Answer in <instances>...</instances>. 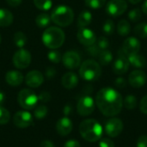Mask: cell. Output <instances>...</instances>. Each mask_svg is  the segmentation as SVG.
<instances>
[{
    "label": "cell",
    "mask_w": 147,
    "mask_h": 147,
    "mask_svg": "<svg viewBox=\"0 0 147 147\" xmlns=\"http://www.w3.org/2000/svg\"><path fill=\"white\" fill-rule=\"evenodd\" d=\"M96 104L103 115L114 117L121 111L123 99L121 95L116 90L106 87L97 92Z\"/></svg>",
    "instance_id": "6da1fadb"
},
{
    "label": "cell",
    "mask_w": 147,
    "mask_h": 147,
    "mask_svg": "<svg viewBox=\"0 0 147 147\" xmlns=\"http://www.w3.org/2000/svg\"><path fill=\"white\" fill-rule=\"evenodd\" d=\"M79 133L84 140L89 142L98 141L102 135L103 129L102 125L94 119H87L81 122Z\"/></svg>",
    "instance_id": "7a4b0ae2"
},
{
    "label": "cell",
    "mask_w": 147,
    "mask_h": 147,
    "mask_svg": "<svg viewBox=\"0 0 147 147\" xmlns=\"http://www.w3.org/2000/svg\"><path fill=\"white\" fill-rule=\"evenodd\" d=\"M43 44L50 49H57L60 47L65 39L64 31L58 27L47 28L42 34Z\"/></svg>",
    "instance_id": "3957f363"
},
{
    "label": "cell",
    "mask_w": 147,
    "mask_h": 147,
    "mask_svg": "<svg viewBox=\"0 0 147 147\" xmlns=\"http://www.w3.org/2000/svg\"><path fill=\"white\" fill-rule=\"evenodd\" d=\"M74 12L69 6L59 5L51 14V20L59 27H67L72 23Z\"/></svg>",
    "instance_id": "277c9868"
},
{
    "label": "cell",
    "mask_w": 147,
    "mask_h": 147,
    "mask_svg": "<svg viewBox=\"0 0 147 147\" xmlns=\"http://www.w3.org/2000/svg\"><path fill=\"white\" fill-rule=\"evenodd\" d=\"M102 74V69L96 61L93 59H87L80 66L79 75L85 81H96Z\"/></svg>",
    "instance_id": "5b68a950"
},
{
    "label": "cell",
    "mask_w": 147,
    "mask_h": 147,
    "mask_svg": "<svg viewBox=\"0 0 147 147\" xmlns=\"http://www.w3.org/2000/svg\"><path fill=\"white\" fill-rule=\"evenodd\" d=\"M17 101L20 106L25 110L34 109L38 102V96L31 90L23 89L22 90L17 96Z\"/></svg>",
    "instance_id": "8992f818"
},
{
    "label": "cell",
    "mask_w": 147,
    "mask_h": 147,
    "mask_svg": "<svg viewBox=\"0 0 147 147\" xmlns=\"http://www.w3.org/2000/svg\"><path fill=\"white\" fill-rule=\"evenodd\" d=\"M31 59V53L28 50L20 48L17 52L15 53L12 62L17 69H25L30 65Z\"/></svg>",
    "instance_id": "52a82bcc"
},
{
    "label": "cell",
    "mask_w": 147,
    "mask_h": 147,
    "mask_svg": "<svg viewBox=\"0 0 147 147\" xmlns=\"http://www.w3.org/2000/svg\"><path fill=\"white\" fill-rule=\"evenodd\" d=\"M78 113L81 116H88L95 110V101L90 96H82L77 104Z\"/></svg>",
    "instance_id": "ba28073f"
},
{
    "label": "cell",
    "mask_w": 147,
    "mask_h": 147,
    "mask_svg": "<svg viewBox=\"0 0 147 147\" xmlns=\"http://www.w3.org/2000/svg\"><path fill=\"white\" fill-rule=\"evenodd\" d=\"M127 9V3L125 0H109L106 5V12L114 17L121 16Z\"/></svg>",
    "instance_id": "9c48e42d"
},
{
    "label": "cell",
    "mask_w": 147,
    "mask_h": 147,
    "mask_svg": "<svg viewBox=\"0 0 147 147\" xmlns=\"http://www.w3.org/2000/svg\"><path fill=\"white\" fill-rule=\"evenodd\" d=\"M13 123L18 128H27L33 125L34 118L33 115L27 110L18 111L13 117Z\"/></svg>",
    "instance_id": "30bf717a"
},
{
    "label": "cell",
    "mask_w": 147,
    "mask_h": 147,
    "mask_svg": "<svg viewBox=\"0 0 147 147\" xmlns=\"http://www.w3.org/2000/svg\"><path fill=\"white\" fill-rule=\"evenodd\" d=\"M104 130L108 136L115 138L121 134L123 130V122L121 119L111 118L105 123Z\"/></svg>",
    "instance_id": "8fae6325"
},
{
    "label": "cell",
    "mask_w": 147,
    "mask_h": 147,
    "mask_svg": "<svg viewBox=\"0 0 147 147\" xmlns=\"http://www.w3.org/2000/svg\"><path fill=\"white\" fill-rule=\"evenodd\" d=\"M129 68V62L127 59V55L124 53L122 49L118 51V57L113 64V71L116 75L125 74Z\"/></svg>",
    "instance_id": "7c38bea8"
},
{
    "label": "cell",
    "mask_w": 147,
    "mask_h": 147,
    "mask_svg": "<svg viewBox=\"0 0 147 147\" xmlns=\"http://www.w3.org/2000/svg\"><path fill=\"white\" fill-rule=\"evenodd\" d=\"M77 38L78 41L85 47L91 46L95 44L96 41V37L95 33L88 28H79L78 31Z\"/></svg>",
    "instance_id": "4fadbf2b"
},
{
    "label": "cell",
    "mask_w": 147,
    "mask_h": 147,
    "mask_svg": "<svg viewBox=\"0 0 147 147\" xmlns=\"http://www.w3.org/2000/svg\"><path fill=\"white\" fill-rule=\"evenodd\" d=\"M62 62L67 69L74 70L80 65L81 58L77 52L68 51L62 56Z\"/></svg>",
    "instance_id": "5bb4252c"
},
{
    "label": "cell",
    "mask_w": 147,
    "mask_h": 147,
    "mask_svg": "<svg viewBox=\"0 0 147 147\" xmlns=\"http://www.w3.org/2000/svg\"><path fill=\"white\" fill-rule=\"evenodd\" d=\"M147 80L146 74L141 70L133 71L128 77V83L134 88H140L146 84Z\"/></svg>",
    "instance_id": "9a60e30c"
},
{
    "label": "cell",
    "mask_w": 147,
    "mask_h": 147,
    "mask_svg": "<svg viewBox=\"0 0 147 147\" xmlns=\"http://www.w3.org/2000/svg\"><path fill=\"white\" fill-rule=\"evenodd\" d=\"M121 49L126 55L139 53L140 50V42L136 37H128L124 40Z\"/></svg>",
    "instance_id": "2e32d148"
},
{
    "label": "cell",
    "mask_w": 147,
    "mask_h": 147,
    "mask_svg": "<svg viewBox=\"0 0 147 147\" xmlns=\"http://www.w3.org/2000/svg\"><path fill=\"white\" fill-rule=\"evenodd\" d=\"M25 82L31 88H37L44 82V77L39 71H31L25 77Z\"/></svg>",
    "instance_id": "e0dca14e"
},
{
    "label": "cell",
    "mask_w": 147,
    "mask_h": 147,
    "mask_svg": "<svg viewBox=\"0 0 147 147\" xmlns=\"http://www.w3.org/2000/svg\"><path fill=\"white\" fill-rule=\"evenodd\" d=\"M73 128V124L70 118L65 116L60 118L56 123V131L61 136L68 135Z\"/></svg>",
    "instance_id": "ac0fdd59"
},
{
    "label": "cell",
    "mask_w": 147,
    "mask_h": 147,
    "mask_svg": "<svg viewBox=\"0 0 147 147\" xmlns=\"http://www.w3.org/2000/svg\"><path fill=\"white\" fill-rule=\"evenodd\" d=\"M23 75L18 71H9L5 75V80L10 86H18L23 82Z\"/></svg>",
    "instance_id": "d6986e66"
},
{
    "label": "cell",
    "mask_w": 147,
    "mask_h": 147,
    "mask_svg": "<svg viewBox=\"0 0 147 147\" xmlns=\"http://www.w3.org/2000/svg\"><path fill=\"white\" fill-rule=\"evenodd\" d=\"M62 85L68 90L75 88L78 84V77L74 72H67L61 78Z\"/></svg>",
    "instance_id": "ffe728a7"
},
{
    "label": "cell",
    "mask_w": 147,
    "mask_h": 147,
    "mask_svg": "<svg viewBox=\"0 0 147 147\" xmlns=\"http://www.w3.org/2000/svg\"><path fill=\"white\" fill-rule=\"evenodd\" d=\"M127 59L129 62V65H131L132 66H134L137 69L144 68L146 65V60L145 57L143 55L140 54L139 53L128 54V55H127Z\"/></svg>",
    "instance_id": "44dd1931"
},
{
    "label": "cell",
    "mask_w": 147,
    "mask_h": 147,
    "mask_svg": "<svg viewBox=\"0 0 147 147\" xmlns=\"http://www.w3.org/2000/svg\"><path fill=\"white\" fill-rule=\"evenodd\" d=\"M92 15L88 10H84L80 13L78 18V26L79 28H86L91 23Z\"/></svg>",
    "instance_id": "7402d4cb"
},
{
    "label": "cell",
    "mask_w": 147,
    "mask_h": 147,
    "mask_svg": "<svg viewBox=\"0 0 147 147\" xmlns=\"http://www.w3.org/2000/svg\"><path fill=\"white\" fill-rule=\"evenodd\" d=\"M13 22L12 13L6 9H0V27H8Z\"/></svg>",
    "instance_id": "603a6c76"
},
{
    "label": "cell",
    "mask_w": 147,
    "mask_h": 147,
    "mask_svg": "<svg viewBox=\"0 0 147 147\" xmlns=\"http://www.w3.org/2000/svg\"><path fill=\"white\" fill-rule=\"evenodd\" d=\"M51 21H52L51 16L47 13H40L36 16V19H35V22L37 26L40 28H47Z\"/></svg>",
    "instance_id": "cb8c5ba5"
},
{
    "label": "cell",
    "mask_w": 147,
    "mask_h": 147,
    "mask_svg": "<svg viewBox=\"0 0 147 147\" xmlns=\"http://www.w3.org/2000/svg\"><path fill=\"white\" fill-rule=\"evenodd\" d=\"M131 31V26L130 23L127 21V20H121L118 22L117 25V32L118 34L121 36H127L129 34Z\"/></svg>",
    "instance_id": "d4e9b609"
},
{
    "label": "cell",
    "mask_w": 147,
    "mask_h": 147,
    "mask_svg": "<svg viewBox=\"0 0 147 147\" xmlns=\"http://www.w3.org/2000/svg\"><path fill=\"white\" fill-rule=\"evenodd\" d=\"M97 58H98L99 63L102 65H108L113 60V54L109 50L107 49V50L101 51V53H100V54L98 55Z\"/></svg>",
    "instance_id": "484cf974"
},
{
    "label": "cell",
    "mask_w": 147,
    "mask_h": 147,
    "mask_svg": "<svg viewBox=\"0 0 147 147\" xmlns=\"http://www.w3.org/2000/svg\"><path fill=\"white\" fill-rule=\"evenodd\" d=\"M13 41L15 43V45L19 47V48H22L26 43H27V36L24 33L22 32H16L14 34L13 37Z\"/></svg>",
    "instance_id": "4316f807"
},
{
    "label": "cell",
    "mask_w": 147,
    "mask_h": 147,
    "mask_svg": "<svg viewBox=\"0 0 147 147\" xmlns=\"http://www.w3.org/2000/svg\"><path fill=\"white\" fill-rule=\"evenodd\" d=\"M134 31V34L138 37L143 38V39L147 38V22L139 23L138 25H136Z\"/></svg>",
    "instance_id": "83f0119b"
},
{
    "label": "cell",
    "mask_w": 147,
    "mask_h": 147,
    "mask_svg": "<svg viewBox=\"0 0 147 147\" xmlns=\"http://www.w3.org/2000/svg\"><path fill=\"white\" fill-rule=\"evenodd\" d=\"M123 106L127 109H134L137 106V98L133 95H128L123 100Z\"/></svg>",
    "instance_id": "f1b7e54d"
},
{
    "label": "cell",
    "mask_w": 147,
    "mask_h": 147,
    "mask_svg": "<svg viewBox=\"0 0 147 147\" xmlns=\"http://www.w3.org/2000/svg\"><path fill=\"white\" fill-rule=\"evenodd\" d=\"M48 112V109L45 105H39L34 109V115L36 119L44 118Z\"/></svg>",
    "instance_id": "f546056e"
},
{
    "label": "cell",
    "mask_w": 147,
    "mask_h": 147,
    "mask_svg": "<svg viewBox=\"0 0 147 147\" xmlns=\"http://www.w3.org/2000/svg\"><path fill=\"white\" fill-rule=\"evenodd\" d=\"M34 6L40 10H47L52 7V0H34Z\"/></svg>",
    "instance_id": "4dcf8cb0"
},
{
    "label": "cell",
    "mask_w": 147,
    "mask_h": 147,
    "mask_svg": "<svg viewBox=\"0 0 147 147\" xmlns=\"http://www.w3.org/2000/svg\"><path fill=\"white\" fill-rule=\"evenodd\" d=\"M115 22L109 19V20H106L105 22L103 23V26H102V31L105 34L107 35H111L113 34V33L115 32Z\"/></svg>",
    "instance_id": "1f68e13d"
},
{
    "label": "cell",
    "mask_w": 147,
    "mask_h": 147,
    "mask_svg": "<svg viewBox=\"0 0 147 147\" xmlns=\"http://www.w3.org/2000/svg\"><path fill=\"white\" fill-rule=\"evenodd\" d=\"M47 58H48V59L51 62L55 63V64H58V63H59L62 60V55H61V53L59 51H57L56 49H52L47 53Z\"/></svg>",
    "instance_id": "d6a6232c"
},
{
    "label": "cell",
    "mask_w": 147,
    "mask_h": 147,
    "mask_svg": "<svg viewBox=\"0 0 147 147\" xmlns=\"http://www.w3.org/2000/svg\"><path fill=\"white\" fill-rule=\"evenodd\" d=\"M142 14H141V9L139 8H135L131 9L128 12V18L131 22H137L141 19Z\"/></svg>",
    "instance_id": "836d02e7"
},
{
    "label": "cell",
    "mask_w": 147,
    "mask_h": 147,
    "mask_svg": "<svg viewBox=\"0 0 147 147\" xmlns=\"http://www.w3.org/2000/svg\"><path fill=\"white\" fill-rule=\"evenodd\" d=\"M10 114L9 110H7L3 106H0V125L7 124L9 121Z\"/></svg>",
    "instance_id": "e575fe53"
},
{
    "label": "cell",
    "mask_w": 147,
    "mask_h": 147,
    "mask_svg": "<svg viewBox=\"0 0 147 147\" xmlns=\"http://www.w3.org/2000/svg\"><path fill=\"white\" fill-rule=\"evenodd\" d=\"M84 2L88 7L94 9H97L103 7L106 3V0H84Z\"/></svg>",
    "instance_id": "d590c367"
},
{
    "label": "cell",
    "mask_w": 147,
    "mask_h": 147,
    "mask_svg": "<svg viewBox=\"0 0 147 147\" xmlns=\"http://www.w3.org/2000/svg\"><path fill=\"white\" fill-rule=\"evenodd\" d=\"M96 46L98 47V48H99L101 51L107 50L108 47H109V40H108L105 36H101V37H99L98 40L96 41Z\"/></svg>",
    "instance_id": "8d00e7d4"
},
{
    "label": "cell",
    "mask_w": 147,
    "mask_h": 147,
    "mask_svg": "<svg viewBox=\"0 0 147 147\" xmlns=\"http://www.w3.org/2000/svg\"><path fill=\"white\" fill-rule=\"evenodd\" d=\"M86 52L88 53V54L91 57H98V55L101 53V50L98 48V47L96 46V44H93L91 46L87 47L86 48Z\"/></svg>",
    "instance_id": "74e56055"
},
{
    "label": "cell",
    "mask_w": 147,
    "mask_h": 147,
    "mask_svg": "<svg viewBox=\"0 0 147 147\" xmlns=\"http://www.w3.org/2000/svg\"><path fill=\"white\" fill-rule=\"evenodd\" d=\"M99 147H115V143L110 139H102L99 142Z\"/></svg>",
    "instance_id": "f35d334b"
},
{
    "label": "cell",
    "mask_w": 147,
    "mask_h": 147,
    "mask_svg": "<svg viewBox=\"0 0 147 147\" xmlns=\"http://www.w3.org/2000/svg\"><path fill=\"white\" fill-rule=\"evenodd\" d=\"M115 86H116V87L121 88V89H123V88H125V87L127 86V80H126L124 78H122V77H119V78H117L115 79Z\"/></svg>",
    "instance_id": "ab89813d"
},
{
    "label": "cell",
    "mask_w": 147,
    "mask_h": 147,
    "mask_svg": "<svg viewBox=\"0 0 147 147\" xmlns=\"http://www.w3.org/2000/svg\"><path fill=\"white\" fill-rule=\"evenodd\" d=\"M140 111L145 114L147 115V95L145 96L141 101H140Z\"/></svg>",
    "instance_id": "60d3db41"
},
{
    "label": "cell",
    "mask_w": 147,
    "mask_h": 147,
    "mask_svg": "<svg viewBox=\"0 0 147 147\" xmlns=\"http://www.w3.org/2000/svg\"><path fill=\"white\" fill-rule=\"evenodd\" d=\"M137 147H147V135H141L137 140Z\"/></svg>",
    "instance_id": "b9f144b4"
},
{
    "label": "cell",
    "mask_w": 147,
    "mask_h": 147,
    "mask_svg": "<svg viewBox=\"0 0 147 147\" xmlns=\"http://www.w3.org/2000/svg\"><path fill=\"white\" fill-rule=\"evenodd\" d=\"M50 99H51V96H50V94L47 93V92H42V93L38 96V100H40V101H41V102H47L50 101Z\"/></svg>",
    "instance_id": "7bdbcfd3"
},
{
    "label": "cell",
    "mask_w": 147,
    "mask_h": 147,
    "mask_svg": "<svg viewBox=\"0 0 147 147\" xmlns=\"http://www.w3.org/2000/svg\"><path fill=\"white\" fill-rule=\"evenodd\" d=\"M64 147H81L79 142L76 140H70L64 145Z\"/></svg>",
    "instance_id": "ee69618b"
},
{
    "label": "cell",
    "mask_w": 147,
    "mask_h": 147,
    "mask_svg": "<svg viewBox=\"0 0 147 147\" xmlns=\"http://www.w3.org/2000/svg\"><path fill=\"white\" fill-rule=\"evenodd\" d=\"M56 74V71L53 67H49L46 71V75L48 78H52Z\"/></svg>",
    "instance_id": "f6af8a7d"
},
{
    "label": "cell",
    "mask_w": 147,
    "mask_h": 147,
    "mask_svg": "<svg viewBox=\"0 0 147 147\" xmlns=\"http://www.w3.org/2000/svg\"><path fill=\"white\" fill-rule=\"evenodd\" d=\"M6 2L11 7H17L22 3V0H6Z\"/></svg>",
    "instance_id": "bcb514c9"
},
{
    "label": "cell",
    "mask_w": 147,
    "mask_h": 147,
    "mask_svg": "<svg viewBox=\"0 0 147 147\" xmlns=\"http://www.w3.org/2000/svg\"><path fill=\"white\" fill-rule=\"evenodd\" d=\"M40 147H55L54 144L51 141V140H43L41 143H40Z\"/></svg>",
    "instance_id": "7dc6e473"
},
{
    "label": "cell",
    "mask_w": 147,
    "mask_h": 147,
    "mask_svg": "<svg viewBox=\"0 0 147 147\" xmlns=\"http://www.w3.org/2000/svg\"><path fill=\"white\" fill-rule=\"evenodd\" d=\"M5 102V95L3 92L0 91V106H2Z\"/></svg>",
    "instance_id": "c3c4849f"
},
{
    "label": "cell",
    "mask_w": 147,
    "mask_h": 147,
    "mask_svg": "<svg viewBox=\"0 0 147 147\" xmlns=\"http://www.w3.org/2000/svg\"><path fill=\"white\" fill-rule=\"evenodd\" d=\"M142 11L147 15V0H145V2L142 4Z\"/></svg>",
    "instance_id": "681fc988"
},
{
    "label": "cell",
    "mask_w": 147,
    "mask_h": 147,
    "mask_svg": "<svg viewBox=\"0 0 147 147\" xmlns=\"http://www.w3.org/2000/svg\"><path fill=\"white\" fill-rule=\"evenodd\" d=\"M142 0H128V2H130L131 3H133V4H137V3H140Z\"/></svg>",
    "instance_id": "f907efd6"
},
{
    "label": "cell",
    "mask_w": 147,
    "mask_h": 147,
    "mask_svg": "<svg viewBox=\"0 0 147 147\" xmlns=\"http://www.w3.org/2000/svg\"><path fill=\"white\" fill-rule=\"evenodd\" d=\"M1 40H2V38H1V35H0V43H1Z\"/></svg>",
    "instance_id": "816d5d0a"
}]
</instances>
